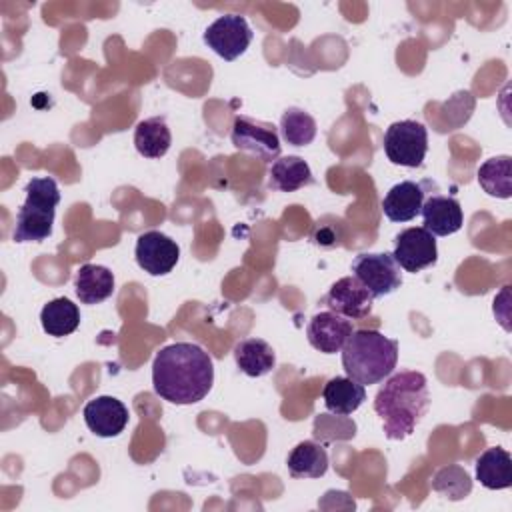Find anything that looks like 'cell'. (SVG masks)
<instances>
[{
	"label": "cell",
	"instance_id": "cell-1",
	"mask_svg": "<svg viewBox=\"0 0 512 512\" xmlns=\"http://www.w3.org/2000/svg\"><path fill=\"white\" fill-rule=\"evenodd\" d=\"M214 384V364L198 344L174 342L160 348L152 362L154 392L172 404L200 402Z\"/></svg>",
	"mask_w": 512,
	"mask_h": 512
},
{
	"label": "cell",
	"instance_id": "cell-2",
	"mask_svg": "<svg viewBox=\"0 0 512 512\" xmlns=\"http://www.w3.org/2000/svg\"><path fill=\"white\" fill-rule=\"evenodd\" d=\"M430 404L428 382L422 372L404 370L390 376L378 390L374 410L382 420L384 434L390 440L410 436L426 414Z\"/></svg>",
	"mask_w": 512,
	"mask_h": 512
},
{
	"label": "cell",
	"instance_id": "cell-3",
	"mask_svg": "<svg viewBox=\"0 0 512 512\" xmlns=\"http://www.w3.org/2000/svg\"><path fill=\"white\" fill-rule=\"evenodd\" d=\"M398 362V342L378 330H354L342 348V366L348 378L362 386L378 384L392 374Z\"/></svg>",
	"mask_w": 512,
	"mask_h": 512
},
{
	"label": "cell",
	"instance_id": "cell-4",
	"mask_svg": "<svg viewBox=\"0 0 512 512\" xmlns=\"http://www.w3.org/2000/svg\"><path fill=\"white\" fill-rule=\"evenodd\" d=\"M26 200L16 214L12 238L16 242H42L52 234L56 206L60 202L58 184L50 176L32 178L26 188Z\"/></svg>",
	"mask_w": 512,
	"mask_h": 512
},
{
	"label": "cell",
	"instance_id": "cell-5",
	"mask_svg": "<svg viewBox=\"0 0 512 512\" xmlns=\"http://www.w3.org/2000/svg\"><path fill=\"white\" fill-rule=\"evenodd\" d=\"M382 144L392 164L418 168L428 152V132L422 122L400 120L388 126Z\"/></svg>",
	"mask_w": 512,
	"mask_h": 512
},
{
	"label": "cell",
	"instance_id": "cell-6",
	"mask_svg": "<svg viewBox=\"0 0 512 512\" xmlns=\"http://www.w3.org/2000/svg\"><path fill=\"white\" fill-rule=\"evenodd\" d=\"M352 272L372 292L374 298L392 294L402 284L400 266L388 252L358 254L352 262Z\"/></svg>",
	"mask_w": 512,
	"mask_h": 512
},
{
	"label": "cell",
	"instance_id": "cell-7",
	"mask_svg": "<svg viewBox=\"0 0 512 512\" xmlns=\"http://www.w3.org/2000/svg\"><path fill=\"white\" fill-rule=\"evenodd\" d=\"M252 42V30L244 16L224 14L204 30V44L224 60H236Z\"/></svg>",
	"mask_w": 512,
	"mask_h": 512
},
{
	"label": "cell",
	"instance_id": "cell-8",
	"mask_svg": "<svg viewBox=\"0 0 512 512\" xmlns=\"http://www.w3.org/2000/svg\"><path fill=\"white\" fill-rule=\"evenodd\" d=\"M232 144L238 150H246L262 158L264 162H274L280 156V138L272 124L252 120L248 116H236L232 124Z\"/></svg>",
	"mask_w": 512,
	"mask_h": 512
},
{
	"label": "cell",
	"instance_id": "cell-9",
	"mask_svg": "<svg viewBox=\"0 0 512 512\" xmlns=\"http://www.w3.org/2000/svg\"><path fill=\"white\" fill-rule=\"evenodd\" d=\"M394 260L406 272H420L438 260L436 238L424 228H406L396 236L394 242Z\"/></svg>",
	"mask_w": 512,
	"mask_h": 512
},
{
	"label": "cell",
	"instance_id": "cell-10",
	"mask_svg": "<svg viewBox=\"0 0 512 512\" xmlns=\"http://www.w3.org/2000/svg\"><path fill=\"white\" fill-rule=\"evenodd\" d=\"M134 256L144 272L150 276H164L178 264L180 248L170 236L158 230H150L138 236Z\"/></svg>",
	"mask_w": 512,
	"mask_h": 512
},
{
	"label": "cell",
	"instance_id": "cell-11",
	"mask_svg": "<svg viewBox=\"0 0 512 512\" xmlns=\"http://www.w3.org/2000/svg\"><path fill=\"white\" fill-rule=\"evenodd\" d=\"M324 304L344 318L360 320L372 312L374 296L356 276H344L330 286Z\"/></svg>",
	"mask_w": 512,
	"mask_h": 512
},
{
	"label": "cell",
	"instance_id": "cell-12",
	"mask_svg": "<svg viewBox=\"0 0 512 512\" xmlns=\"http://www.w3.org/2000/svg\"><path fill=\"white\" fill-rule=\"evenodd\" d=\"M352 332V322L332 310L314 314L306 328L308 342L324 354L340 352Z\"/></svg>",
	"mask_w": 512,
	"mask_h": 512
},
{
	"label": "cell",
	"instance_id": "cell-13",
	"mask_svg": "<svg viewBox=\"0 0 512 512\" xmlns=\"http://www.w3.org/2000/svg\"><path fill=\"white\" fill-rule=\"evenodd\" d=\"M84 422L100 438H112L124 432L128 424L126 406L114 396H96L92 398L84 410Z\"/></svg>",
	"mask_w": 512,
	"mask_h": 512
},
{
	"label": "cell",
	"instance_id": "cell-14",
	"mask_svg": "<svg viewBox=\"0 0 512 512\" xmlns=\"http://www.w3.org/2000/svg\"><path fill=\"white\" fill-rule=\"evenodd\" d=\"M420 214L424 218V228L432 236H450L458 232L464 224L460 202L452 196H442V194L428 196L422 204Z\"/></svg>",
	"mask_w": 512,
	"mask_h": 512
},
{
	"label": "cell",
	"instance_id": "cell-15",
	"mask_svg": "<svg viewBox=\"0 0 512 512\" xmlns=\"http://www.w3.org/2000/svg\"><path fill=\"white\" fill-rule=\"evenodd\" d=\"M424 200V184L404 180L388 190L382 200V212L392 222H408L420 214Z\"/></svg>",
	"mask_w": 512,
	"mask_h": 512
},
{
	"label": "cell",
	"instance_id": "cell-16",
	"mask_svg": "<svg viewBox=\"0 0 512 512\" xmlns=\"http://www.w3.org/2000/svg\"><path fill=\"white\" fill-rule=\"evenodd\" d=\"M74 288L82 304H100L114 292V274L106 266L84 264L76 272Z\"/></svg>",
	"mask_w": 512,
	"mask_h": 512
},
{
	"label": "cell",
	"instance_id": "cell-17",
	"mask_svg": "<svg viewBox=\"0 0 512 512\" xmlns=\"http://www.w3.org/2000/svg\"><path fill=\"white\" fill-rule=\"evenodd\" d=\"M476 478L488 490H504L512 484V458L500 448L492 446L476 458Z\"/></svg>",
	"mask_w": 512,
	"mask_h": 512
},
{
	"label": "cell",
	"instance_id": "cell-18",
	"mask_svg": "<svg viewBox=\"0 0 512 512\" xmlns=\"http://www.w3.org/2000/svg\"><path fill=\"white\" fill-rule=\"evenodd\" d=\"M322 398L328 412L348 416L366 400V388L348 376H336L326 382Z\"/></svg>",
	"mask_w": 512,
	"mask_h": 512
},
{
	"label": "cell",
	"instance_id": "cell-19",
	"mask_svg": "<svg viewBox=\"0 0 512 512\" xmlns=\"http://www.w3.org/2000/svg\"><path fill=\"white\" fill-rule=\"evenodd\" d=\"M234 360H236L238 368L246 376H252V378H260V376L268 374L276 364L272 346L262 338L240 340L234 346Z\"/></svg>",
	"mask_w": 512,
	"mask_h": 512
},
{
	"label": "cell",
	"instance_id": "cell-20",
	"mask_svg": "<svg viewBox=\"0 0 512 512\" xmlns=\"http://www.w3.org/2000/svg\"><path fill=\"white\" fill-rule=\"evenodd\" d=\"M286 466L292 478H320L328 470V454L322 444L304 440L292 448Z\"/></svg>",
	"mask_w": 512,
	"mask_h": 512
},
{
	"label": "cell",
	"instance_id": "cell-21",
	"mask_svg": "<svg viewBox=\"0 0 512 512\" xmlns=\"http://www.w3.org/2000/svg\"><path fill=\"white\" fill-rule=\"evenodd\" d=\"M270 188L278 192H296L314 182L312 170L300 156H284L272 162Z\"/></svg>",
	"mask_w": 512,
	"mask_h": 512
},
{
	"label": "cell",
	"instance_id": "cell-22",
	"mask_svg": "<svg viewBox=\"0 0 512 512\" xmlns=\"http://www.w3.org/2000/svg\"><path fill=\"white\" fill-rule=\"evenodd\" d=\"M170 144L172 136L164 118L154 116L138 122L134 130V146L144 158H162Z\"/></svg>",
	"mask_w": 512,
	"mask_h": 512
},
{
	"label": "cell",
	"instance_id": "cell-23",
	"mask_svg": "<svg viewBox=\"0 0 512 512\" xmlns=\"http://www.w3.org/2000/svg\"><path fill=\"white\" fill-rule=\"evenodd\" d=\"M478 184L482 190L496 198L512 196V158L510 156H494L480 164L476 172Z\"/></svg>",
	"mask_w": 512,
	"mask_h": 512
},
{
	"label": "cell",
	"instance_id": "cell-24",
	"mask_svg": "<svg viewBox=\"0 0 512 512\" xmlns=\"http://www.w3.org/2000/svg\"><path fill=\"white\" fill-rule=\"evenodd\" d=\"M40 322L44 332H48L50 336H68L80 324V310L68 298H54L42 308Z\"/></svg>",
	"mask_w": 512,
	"mask_h": 512
},
{
	"label": "cell",
	"instance_id": "cell-25",
	"mask_svg": "<svg viewBox=\"0 0 512 512\" xmlns=\"http://www.w3.org/2000/svg\"><path fill=\"white\" fill-rule=\"evenodd\" d=\"M280 130L288 144L308 146L316 138V120L300 108H288L280 118Z\"/></svg>",
	"mask_w": 512,
	"mask_h": 512
},
{
	"label": "cell",
	"instance_id": "cell-26",
	"mask_svg": "<svg viewBox=\"0 0 512 512\" xmlns=\"http://www.w3.org/2000/svg\"><path fill=\"white\" fill-rule=\"evenodd\" d=\"M432 488L436 492L446 494V498H450V500H462L464 496L470 494L472 482H470V476H468V472L464 468L448 466V468H442L434 476Z\"/></svg>",
	"mask_w": 512,
	"mask_h": 512
},
{
	"label": "cell",
	"instance_id": "cell-27",
	"mask_svg": "<svg viewBox=\"0 0 512 512\" xmlns=\"http://www.w3.org/2000/svg\"><path fill=\"white\" fill-rule=\"evenodd\" d=\"M312 240L314 244L318 246H324V248H332L338 244L340 240V234H338V224H320L316 226L314 234H312Z\"/></svg>",
	"mask_w": 512,
	"mask_h": 512
}]
</instances>
